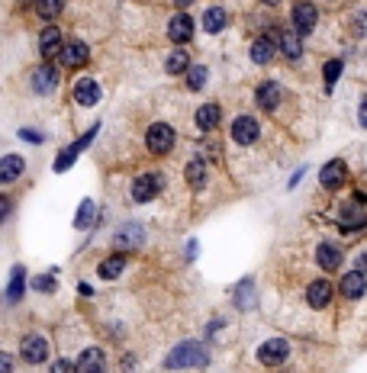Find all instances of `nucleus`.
Wrapping results in <instances>:
<instances>
[{
	"label": "nucleus",
	"instance_id": "nucleus-8",
	"mask_svg": "<svg viewBox=\"0 0 367 373\" xmlns=\"http://www.w3.org/2000/svg\"><path fill=\"white\" fill-rule=\"evenodd\" d=\"M258 122L252 119V116H238L236 122H232V138H236L238 145H252L255 138H258Z\"/></svg>",
	"mask_w": 367,
	"mask_h": 373
},
{
	"label": "nucleus",
	"instance_id": "nucleus-7",
	"mask_svg": "<svg viewBox=\"0 0 367 373\" xmlns=\"http://www.w3.org/2000/svg\"><path fill=\"white\" fill-rule=\"evenodd\" d=\"M30 81H32V91H36V93H52L55 87H58V74H55V68L49 65V61L32 71Z\"/></svg>",
	"mask_w": 367,
	"mask_h": 373
},
{
	"label": "nucleus",
	"instance_id": "nucleus-26",
	"mask_svg": "<svg viewBox=\"0 0 367 373\" xmlns=\"http://www.w3.org/2000/svg\"><path fill=\"white\" fill-rule=\"evenodd\" d=\"M187 183H191V187H207V164H203V161H191V164H187Z\"/></svg>",
	"mask_w": 367,
	"mask_h": 373
},
{
	"label": "nucleus",
	"instance_id": "nucleus-14",
	"mask_svg": "<svg viewBox=\"0 0 367 373\" xmlns=\"http://www.w3.org/2000/svg\"><path fill=\"white\" fill-rule=\"evenodd\" d=\"M168 36L174 39V42H187V39L193 36V20H191L187 13L171 16V23H168Z\"/></svg>",
	"mask_w": 367,
	"mask_h": 373
},
{
	"label": "nucleus",
	"instance_id": "nucleus-9",
	"mask_svg": "<svg viewBox=\"0 0 367 373\" xmlns=\"http://www.w3.org/2000/svg\"><path fill=\"white\" fill-rule=\"evenodd\" d=\"M345 177H348L345 161H329V164L319 171V181H322V187H326V190H335V187H342Z\"/></svg>",
	"mask_w": 367,
	"mask_h": 373
},
{
	"label": "nucleus",
	"instance_id": "nucleus-19",
	"mask_svg": "<svg viewBox=\"0 0 367 373\" xmlns=\"http://www.w3.org/2000/svg\"><path fill=\"white\" fill-rule=\"evenodd\" d=\"M342 296H348V299H358V296H364V289H367V280H364V274L361 270H354V274H345L342 277Z\"/></svg>",
	"mask_w": 367,
	"mask_h": 373
},
{
	"label": "nucleus",
	"instance_id": "nucleus-31",
	"mask_svg": "<svg viewBox=\"0 0 367 373\" xmlns=\"http://www.w3.org/2000/svg\"><path fill=\"white\" fill-rule=\"evenodd\" d=\"M203 84H207V68H203V65H191V71H187V87L200 91Z\"/></svg>",
	"mask_w": 367,
	"mask_h": 373
},
{
	"label": "nucleus",
	"instance_id": "nucleus-36",
	"mask_svg": "<svg viewBox=\"0 0 367 373\" xmlns=\"http://www.w3.org/2000/svg\"><path fill=\"white\" fill-rule=\"evenodd\" d=\"M52 373H81V367L71 364V360H55V364H52Z\"/></svg>",
	"mask_w": 367,
	"mask_h": 373
},
{
	"label": "nucleus",
	"instance_id": "nucleus-1",
	"mask_svg": "<svg viewBox=\"0 0 367 373\" xmlns=\"http://www.w3.org/2000/svg\"><path fill=\"white\" fill-rule=\"evenodd\" d=\"M203 364H207V351L200 348L197 341H184L168 354L171 370H181V367H203Z\"/></svg>",
	"mask_w": 367,
	"mask_h": 373
},
{
	"label": "nucleus",
	"instance_id": "nucleus-24",
	"mask_svg": "<svg viewBox=\"0 0 367 373\" xmlns=\"http://www.w3.org/2000/svg\"><path fill=\"white\" fill-rule=\"evenodd\" d=\"M122 267H126V258H122V254H113V258H107L103 264H100L97 274L103 277V280H116V277L122 274Z\"/></svg>",
	"mask_w": 367,
	"mask_h": 373
},
{
	"label": "nucleus",
	"instance_id": "nucleus-38",
	"mask_svg": "<svg viewBox=\"0 0 367 373\" xmlns=\"http://www.w3.org/2000/svg\"><path fill=\"white\" fill-rule=\"evenodd\" d=\"M358 116H361V126H367V97L361 100V113Z\"/></svg>",
	"mask_w": 367,
	"mask_h": 373
},
{
	"label": "nucleus",
	"instance_id": "nucleus-18",
	"mask_svg": "<svg viewBox=\"0 0 367 373\" xmlns=\"http://www.w3.org/2000/svg\"><path fill=\"white\" fill-rule=\"evenodd\" d=\"M258 107L261 110H277L281 107V87L274 84V81H264V84H258Z\"/></svg>",
	"mask_w": 367,
	"mask_h": 373
},
{
	"label": "nucleus",
	"instance_id": "nucleus-3",
	"mask_svg": "<svg viewBox=\"0 0 367 373\" xmlns=\"http://www.w3.org/2000/svg\"><path fill=\"white\" fill-rule=\"evenodd\" d=\"M161 174H142L136 177V183H132V199L136 203H148V199H155L161 193Z\"/></svg>",
	"mask_w": 367,
	"mask_h": 373
},
{
	"label": "nucleus",
	"instance_id": "nucleus-28",
	"mask_svg": "<svg viewBox=\"0 0 367 373\" xmlns=\"http://www.w3.org/2000/svg\"><path fill=\"white\" fill-rule=\"evenodd\" d=\"M116 242H120L122 248H136V244L142 242V229H139L136 222H132V225H122L120 235H116Z\"/></svg>",
	"mask_w": 367,
	"mask_h": 373
},
{
	"label": "nucleus",
	"instance_id": "nucleus-41",
	"mask_svg": "<svg viewBox=\"0 0 367 373\" xmlns=\"http://www.w3.org/2000/svg\"><path fill=\"white\" fill-rule=\"evenodd\" d=\"M268 4H281V0H268Z\"/></svg>",
	"mask_w": 367,
	"mask_h": 373
},
{
	"label": "nucleus",
	"instance_id": "nucleus-17",
	"mask_svg": "<svg viewBox=\"0 0 367 373\" xmlns=\"http://www.w3.org/2000/svg\"><path fill=\"white\" fill-rule=\"evenodd\" d=\"M316 261H319L322 270H335V267L342 264V251H338V244L322 242L319 248H316Z\"/></svg>",
	"mask_w": 367,
	"mask_h": 373
},
{
	"label": "nucleus",
	"instance_id": "nucleus-34",
	"mask_svg": "<svg viewBox=\"0 0 367 373\" xmlns=\"http://www.w3.org/2000/svg\"><path fill=\"white\" fill-rule=\"evenodd\" d=\"M342 68H345V65H342V58H332L329 61V65H326V71H322V74H326V84H335V81H338V74H342Z\"/></svg>",
	"mask_w": 367,
	"mask_h": 373
},
{
	"label": "nucleus",
	"instance_id": "nucleus-2",
	"mask_svg": "<svg viewBox=\"0 0 367 373\" xmlns=\"http://www.w3.org/2000/svg\"><path fill=\"white\" fill-rule=\"evenodd\" d=\"M148 152L152 155H168L174 148V129H171L168 122H155L148 126Z\"/></svg>",
	"mask_w": 367,
	"mask_h": 373
},
{
	"label": "nucleus",
	"instance_id": "nucleus-29",
	"mask_svg": "<svg viewBox=\"0 0 367 373\" xmlns=\"http://www.w3.org/2000/svg\"><path fill=\"white\" fill-rule=\"evenodd\" d=\"M165 68H168V74H181V71H191V58H187V52H171L168 61H165Z\"/></svg>",
	"mask_w": 367,
	"mask_h": 373
},
{
	"label": "nucleus",
	"instance_id": "nucleus-25",
	"mask_svg": "<svg viewBox=\"0 0 367 373\" xmlns=\"http://www.w3.org/2000/svg\"><path fill=\"white\" fill-rule=\"evenodd\" d=\"M23 280H26V270H23V267H13V274H10V287H7L10 303H20V296H23Z\"/></svg>",
	"mask_w": 367,
	"mask_h": 373
},
{
	"label": "nucleus",
	"instance_id": "nucleus-21",
	"mask_svg": "<svg viewBox=\"0 0 367 373\" xmlns=\"http://www.w3.org/2000/svg\"><path fill=\"white\" fill-rule=\"evenodd\" d=\"M20 171H23V158L20 155H7L4 164H0V183H13L20 177Z\"/></svg>",
	"mask_w": 367,
	"mask_h": 373
},
{
	"label": "nucleus",
	"instance_id": "nucleus-12",
	"mask_svg": "<svg viewBox=\"0 0 367 373\" xmlns=\"http://www.w3.org/2000/svg\"><path fill=\"white\" fill-rule=\"evenodd\" d=\"M306 299H309L313 309H326L329 299H332V283L329 280H313V283H309V289H306Z\"/></svg>",
	"mask_w": 367,
	"mask_h": 373
},
{
	"label": "nucleus",
	"instance_id": "nucleus-23",
	"mask_svg": "<svg viewBox=\"0 0 367 373\" xmlns=\"http://www.w3.org/2000/svg\"><path fill=\"white\" fill-rule=\"evenodd\" d=\"M226 20H229V16H226V10H222V7H207V10H203V30H207V32H219L222 26H226Z\"/></svg>",
	"mask_w": 367,
	"mask_h": 373
},
{
	"label": "nucleus",
	"instance_id": "nucleus-32",
	"mask_svg": "<svg viewBox=\"0 0 367 373\" xmlns=\"http://www.w3.org/2000/svg\"><path fill=\"white\" fill-rule=\"evenodd\" d=\"M77 155H81V148H77V145H71V148H65V152L58 155V164H55V168L58 171H68L71 164H75V158Z\"/></svg>",
	"mask_w": 367,
	"mask_h": 373
},
{
	"label": "nucleus",
	"instance_id": "nucleus-40",
	"mask_svg": "<svg viewBox=\"0 0 367 373\" xmlns=\"http://www.w3.org/2000/svg\"><path fill=\"white\" fill-rule=\"evenodd\" d=\"M174 4H177V7H187V4H191V0H174Z\"/></svg>",
	"mask_w": 367,
	"mask_h": 373
},
{
	"label": "nucleus",
	"instance_id": "nucleus-13",
	"mask_svg": "<svg viewBox=\"0 0 367 373\" xmlns=\"http://www.w3.org/2000/svg\"><path fill=\"white\" fill-rule=\"evenodd\" d=\"M75 100L81 103V107H94L100 100V84L97 81H91V77H81L75 84Z\"/></svg>",
	"mask_w": 367,
	"mask_h": 373
},
{
	"label": "nucleus",
	"instance_id": "nucleus-15",
	"mask_svg": "<svg viewBox=\"0 0 367 373\" xmlns=\"http://www.w3.org/2000/svg\"><path fill=\"white\" fill-rule=\"evenodd\" d=\"M58 58H61V65L77 68V65H87V58H91V48H87L84 42H71V46H65V52H61Z\"/></svg>",
	"mask_w": 367,
	"mask_h": 373
},
{
	"label": "nucleus",
	"instance_id": "nucleus-5",
	"mask_svg": "<svg viewBox=\"0 0 367 373\" xmlns=\"http://www.w3.org/2000/svg\"><path fill=\"white\" fill-rule=\"evenodd\" d=\"M39 52H42V58H58V55L65 52L58 26H46V30H42V36H39Z\"/></svg>",
	"mask_w": 367,
	"mask_h": 373
},
{
	"label": "nucleus",
	"instance_id": "nucleus-20",
	"mask_svg": "<svg viewBox=\"0 0 367 373\" xmlns=\"http://www.w3.org/2000/svg\"><path fill=\"white\" fill-rule=\"evenodd\" d=\"M361 209H364V199H361V197H354L348 206H342V213H338V219H342L345 225H364V219H367V216L361 213Z\"/></svg>",
	"mask_w": 367,
	"mask_h": 373
},
{
	"label": "nucleus",
	"instance_id": "nucleus-39",
	"mask_svg": "<svg viewBox=\"0 0 367 373\" xmlns=\"http://www.w3.org/2000/svg\"><path fill=\"white\" fill-rule=\"evenodd\" d=\"M358 270H361V274H367V251L358 254Z\"/></svg>",
	"mask_w": 367,
	"mask_h": 373
},
{
	"label": "nucleus",
	"instance_id": "nucleus-30",
	"mask_svg": "<svg viewBox=\"0 0 367 373\" xmlns=\"http://www.w3.org/2000/svg\"><path fill=\"white\" fill-rule=\"evenodd\" d=\"M36 13L42 20H55L61 13V0H36Z\"/></svg>",
	"mask_w": 367,
	"mask_h": 373
},
{
	"label": "nucleus",
	"instance_id": "nucleus-16",
	"mask_svg": "<svg viewBox=\"0 0 367 373\" xmlns=\"http://www.w3.org/2000/svg\"><path fill=\"white\" fill-rule=\"evenodd\" d=\"M281 48H283V58H290V61L303 58V32L287 30L281 36Z\"/></svg>",
	"mask_w": 367,
	"mask_h": 373
},
{
	"label": "nucleus",
	"instance_id": "nucleus-35",
	"mask_svg": "<svg viewBox=\"0 0 367 373\" xmlns=\"http://www.w3.org/2000/svg\"><path fill=\"white\" fill-rule=\"evenodd\" d=\"M32 289H39V293H52L55 289V277H36V280H32Z\"/></svg>",
	"mask_w": 367,
	"mask_h": 373
},
{
	"label": "nucleus",
	"instance_id": "nucleus-6",
	"mask_svg": "<svg viewBox=\"0 0 367 373\" xmlns=\"http://www.w3.org/2000/svg\"><path fill=\"white\" fill-rule=\"evenodd\" d=\"M316 20H319V13H316V7L309 0H300L297 7H293V30L297 32H313Z\"/></svg>",
	"mask_w": 367,
	"mask_h": 373
},
{
	"label": "nucleus",
	"instance_id": "nucleus-37",
	"mask_svg": "<svg viewBox=\"0 0 367 373\" xmlns=\"http://www.w3.org/2000/svg\"><path fill=\"white\" fill-rule=\"evenodd\" d=\"M13 370V367H10V354H4V358H0V373H10Z\"/></svg>",
	"mask_w": 367,
	"mask_h": 373
},
{
	"label": "nucleus",
	"instance_id": "nucleus-10",
	"mask_svg": "<svg viewBox=\"0 0 367 373\" xmlns=\"http://www.w3.org/2000/svg\"><path fill=\"white\" fill-rule=\"evenodd\" d=\"M23 358L30 360V364H42V360L49 358V341L42 335L23 338Z\"/></svg>",
	"mask_w": 367,
	"mask_h": 373
},
{
	"label": "nucleus",
	"instance_id": "nucleus-27",
	"mask_svg": "<svg viewBox=\"0 0 367 373\" xmlns=\"http://www.w3.org/2000/svg\"><path fill=\"white\" fill-rule=\"evenodd\" d=\"M252 58L258 61V65H268V61L274 58V42H271V39H258L252 46Z\"/></svg>",
	"mask_w": 367,
	"mask_h": 373
},
{
	"label": "nucleus",
	"instance_id": "nucleus-11",
	"mask_svg": "<svg viewBox=\"0 0 367 373\" xmlns=\"http://www.w3.org/2000/svg\"><path fill=\"white\" fill-rule=\"evenodd\" d=\"M77 367H81V373H103L107 370V354L100 348H87L81 358H77Z\"/></svg>",
	"mask_w": 367,
	"mask_h": 373
},
{
	"label": "nucleus",
	"instance_id": "nucleus-33",
	"mask_svg": "<svg viewBox=\"0 0 367 373\" xmlns=\"http://www.w3.org/2000/svg\"><path fill=\"white\" fill-rule=\"evenodd\" d=\"M77 229H87V225H91L94 222V203L91 199H84V203H81V213H77Z\"/></svg>",
	"mask_w": 367,
	"mask_h": 373
},
{
	"label": "nucleus",
	"instance_id": "nucleus-22",
	"mask_svg": "<svg viewBox=\"0 0 367 373\" xmlns=\"http://www.w3.org/2000/svg\"><path fill=\"white\" fill-rule=\"evenodd\" d=\"M197 126H200L203 132L216 129V126H219V107H216V103H207V107H200V110H197Z\"/></svg>",
	"mask_w": 367,
	"mask_h": 373
},
{
	"label": "nucleus",
	"instance_id": "nucleus-4",
	"mask_svg": "<svg viewBox=\"0 0 367 373\" xmlns=\"http://www.w3.org/2000/svg\"><path fill=\"white\" fill-rule=\"evenodd\" d=\"M287 354H290V348H287V341H283V338H271V341H264L258 348V360H261V364H268V367L283 364V360H287Z\"/></svg>",
	"mask_w": 367,
	"mask_h": 373
}]
</instances>
